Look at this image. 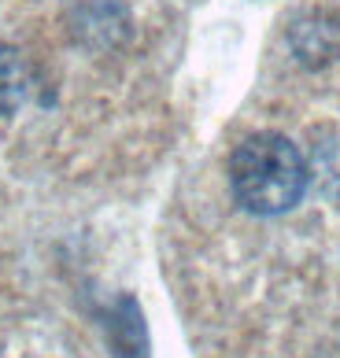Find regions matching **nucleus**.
<instances>
[{
    "label": "nucleus",
    "instance_id": "1",
    "mask_svg": "<svg viewBox=\"0 0 340 358\" xmlns=\"http://www.w3.org/2000/svg\"><path fill=\"white\" fill-rule=\"evenodd\" d=\"M311 170L299 148L281 134H252L229 159V189L248 215L274 218L292 210L307 192Z\"/></svg>",
    "mask_w": 340,
    "mask_h": 358
},
{
    "label": "nucleus",
    "instance_id": "3",
    "mask_svg": "<svg viewBox=\"0 0 340 358\" xmlns=\"http://www.w3.org/2000/svg\"><path fill=\"white\" fill-rule=\"evenodd\" d=\"M296 30H304V34H311V45H299L296 52H299V59H330L333 52H337V41H340V22H304V26H296Z\"/></svg>",
    "mask_w": 340,
    "mask_h": 358
},
{
    "label": "nucleus",
    "instance_id": "2",
    "mask_svg": "<svg viewBox=\"0 0 340 358\" xmlns=\"http://www.w3.org/2000/svg\"><path fill=\"white\" fill-rule=\"evenodd\" d=\"M34 100V67L11 45H0V115H15Z\"/></svg>",
    "mask_w": 340,
    "mask_h": 358
}]
</instances>
